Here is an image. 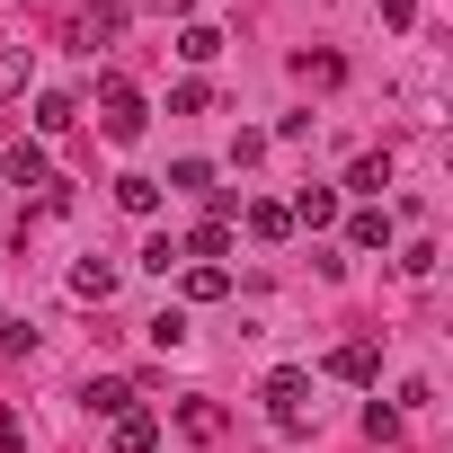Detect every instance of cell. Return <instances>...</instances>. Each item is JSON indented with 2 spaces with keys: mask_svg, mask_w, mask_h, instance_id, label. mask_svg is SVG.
<instances>
[{
  "mask_svg": "<svg viewBox=\"0 0 453 453\" xmlns=\"http://www.w3.org/2000/svg\"><path fill=\"white\" fill-rule=\"evenodd\" d=\"M0 98H27V45L0 36Z\"/></svg>",
  "mask_w": 453,
  "mask_h": 453,
  "instance_id": "cell-15",
  "label": "cell"
},
{
  "mask_svg": "<svg viewBox=\"0 0 453 453\" xmlns=\"http://www.w3.org/2000/svg\"><path fill=\"white\" fill-rule=\"evenodd\" d=\"M294 222H311V232H320V222H338V187H303L294 204H285Z\"/></svg>",
  "mask_w": 453,
  "mask_h": 453,
  "instance_id": "cell-11",
  "label": "cell"
},
{
  "mask_svg": "<svg viewBox=\"0 0 453 453\" xmlns=\"http://www.w3.org/2000/svg\"><path fill=\"white\" fill-rule=\"evenodd\" d=\"M347 250H391V213H382V204H365V213L347 222Z\"/></svg>",
  "mask_w": 453,
  "mask_h": 453,
  "instance_id": "cell-10",
  "label": "cell"
},
{
  "mask_svg": "<svg viewBox=\"0 0 453 453\" xmlns=\"http://www.w3.org/2000/svg\"><path fill=\"white\" fill-rule=\"evenodd\" d=\"M250 232H258V241H285L294 213H285V204H250Z\"/></svg>",
  "mask_w": 453,
  "mask_h": 453,
  "instance_id": "cell-19",
  "label": "cell"
},
{
  "mask_svg": "<svg viewBox=\"0 0 453 453\" xmlns=\"http://www.w3.org/2000/svg\"><path fill=\"white\" fill-rule=\"evenodd\" d=\"M116 204L151 222V213H160V178H116Z\"/></svg>",
  "mask_w": 453,
  "mask_h": 453,
  "instance_id": "cell-14",
  "label": "cell"
},
{
  "mask_svg": "<svg viewBox=\"0 0 453 453\" xmlns=\"http://www.w3.org/2000/svg\"><path fill=\"white\" fill-rule=\"evenodd\" d=\"M222 250H232V222H213V213H204V222H196V232L178 241V258H196V267H213Z\"/></svg>",
  "mask_w": 453,
  "mask_h": 453,
  "instance_id": "cell-7",
  "label": "cell"
},
{
  "mask_svg": "<svg viewBox=\"0 0 453 453\" xmlns=\"http://www.w3.org/2000/svg\"><path fill=\"white\" fill-rule=\"evenodd\" d=\"M232 294V267H187V303H222Z\"/></svg>",
  "mask_w": 453,
  "mask_h": 453,
  "instance_id": "cell-16",
  "label": "cell"
},
{
  "mask_svg": "<svg viewBox=\"0 0 453 453\" xmlns=\"http://www.w3.org/2000/svg\"><path fill=\"white\" fill-rule=\"evenodd\" d=\"M116 276H125L116 258H81V267H72V294H81V303H107V294H116Z\"/></svg>",
  "mask_w": 453,
  "mask_h": 453,
  "instance_id": "cell-8",
  "label": "cell"
},
{
  "mask_svg": "<svg viewBox=\"0 0 453 453\" xmlns=\"http://www.w3.org/2000/svg\"><path fill=\"white\" fill-rule=\"evenodd\" d=\"M0 178H10V187H54V160H45V142H19L10 160H0Z\"/></svg>",
  "mask_w": 453,
  "mask_h": 453,
  "instance_id": "cell-4",
  "label": "cell"
},
{
  "mask_svg": "<svg viewBox=\"0 0 453 453\" xmlns=\"http://www.w3.org/2000/svg\"><path fill=\"white\" fill-rule=\"evenodd\" d=\"M142 125H151V107H142V89L107 72V81H98V134H107V142H142Z\"/></svg>",
  "mask_w": 453,
  "mask_h": 453,
  "instance_id": "cell-1",
  "label": "cell"
},
{
  "mask_svg": "<svg viewBox=\"0 0 453 453\" xmlns=\"http://www.w3.org/2000/svg\"><path fill=\"white\" fill-rule=\"evenodd\" d=\"M258 400H267L276 426H311V373H303V365H276V373L258 382Z\"/></svg>",
  "mask_w": 453,
  "mask_h": 453,
  "instance_id": "cell-2",
  "label": "cell"
},
{
  "mask_svg": "<svg viewBox=\"0 0 453 453\" xmlns=\"http://www.w3.org/2000/svg\"><path fill=\"white\" fill-rule=\"evenodd\" d=\"M81 400H89L98 418H125V409H134V382H125V373H98V382H89Z\"/></svg>",
  "mask_w": 453,
  "mask_h": 453,
  "instance_id": "cell-9",
  "label": "cell"
},
{
  "mask_svg": "<svg viewBox=\"0 0 453 453\" xmlns=\"http://www.w3.org/2000/svg\"><path fill=\"white\" fill-rule=\"evenodd\" d=\"M107 444H116V453H160V418H151V409H125Z\"/></svg>",
  "mask_w": 453,
  "mask_h": 453,
  "instance_id": "cell-6",
  "label": "cell"
},
{
  "mask_svg": "<svg viewBox=\"0 0 453 453\" xmlns=\"http://www.w3.org/2000/svg\"><path fill=\"white\" fill-rule=\"evenodd\" d=\"M178 54H187V63H213V54H222V27H187Z\"/></svg>",
  "mask_w": 453,
  "mask_h": 453,
  "instance_id": "cell-20",
  "label": "cell"
},
{
  "mask_svg": "<svg viewBox=\"0 0 453 453\" xmlns=\"http://www.w3.org/2000/svg\"><path fill=\"white\" fill-rule=\"evenodd\" d=\"M347 187H356V196H382V187H391V151H365V160L347 169Z\"/></svg>",
  "mask_w": 453,
  "mask_h": 453,
  "instance_id": "cell-13",
  "label": "cell"
},
{
  "mask_svg": "<svg viewBox=\"0 0 453 453\" xmlns=\"http://www.w3.org/2000/svg\"><path fill=\"white\" fill-rule=\"evenodd\" d=\"M116 36H125V10H81V19H72V45H81V54H98V45H116Z\"/></svg>",
  "mask_w": 453,
  "mask_h": 453,
  "instance_id": "cell-5",
  "label": "cell"
},
{
  "mask_svg": "<svg viewBox=\"0 0 453 453\" xmlns=\"http://www.w3.org/2000/svg\"><path fill=\"white\" fill-rule=\"evenodd\" d=\"M27 444V426H19V409H0V453H19Z\"/></svg>",
  "mask_w": 453,
  "mask_h": 453,
  "instance_id": "cell-25",
  "label": "cell"
},
{
  "mask_svg": "<svg viewBox=\"0 0 453 453\" xmlns=\"http://www.w3.org/2000/svg\"><path fill=\"white\" fill-rule=\"evenodd\" d=\"M0 356H36V329L27 320H0Z\"/></svg>",
  "mask_w": 453,
  "mask_h": 453,
  "instance_id": "cell-23",
  "label": "cell"
},
{
  "mask_svg": "<svg viewBox=\"0 0 453 453\" xmlns=\"http://www.w3.org/2000/svg\"><path fill=\"white\" fill-rule=\"evenodd\" d=\"M169 187H187V196H213V160H178V169H169Z\"/></svg>",
  "mask_w": 453,
  "mask_h": 453,
  "instance_id": "cell-21",
  "label": "cell"
},
{
  "mask_svg": "<svg viewBox=\"0 0 453 453\" xmlns=\"http://www.w3.org/2000/svg\"><path fill=\"white\" fill-rule=\"evenodd\" d=\"M72 116H81V107H72V98H63V89H45V98H36V134H63V125H72Z\"/></svg>",
  "mask_w": 453,
  "mask_h": 453,
  "instance_id": "cell-18",
  "label": "cell"
},
{
  "mask_svg": "<svg viewBox=\"0 0 453 453\" xmlns=\"http://www.w3.org/2000/svg\"><path fill=\"white\" fill-rule=\"evenodd\" d=\"M204 98H213L204 81H178V89H169V116H204Z\"/></svg>",
  "mask_w": 453,
  "mask_h": 453,
  "instance_id": "cell-22",
  "label": "cell"
},
{
  "mask_svg": "<svg viewBox=\"0 0 453 453\" xmlns=\"http://www.w3.org/2000/svg\"><path fill=\"white\" fill-rule=\"evenodd\" d=\"M142 338H151L160 356H178V347H187V311H160V320H142Z\"/></svg>",
  "mask_w": 453,
  "mask_h": 453,
  "instance_id": "cell-17",
  "label": "cell"
},
{
  "mask_svg": "<svg viewBox=\"0 0 453 453\" xmlns=\"http://www.w3.org/2000/svg\"><path fill=\"white\" fill-rule=\"evenodd\" d=\"M178 426H187L196 444H213V435H222V426H232V418H222L213 400H178Z\"/></svg>",
  "mask_w": 453,
  "mask_h": 453,
  "instance_id": "cell-12",
  "label": "cell"
},
{
  "mask_svg": "<svg viewBox=\"0 0 453 453\" xmlns=\"http://www.w3.org/2000/svg\"><path fill=\"white\" fill-rule=\"evenodd\" d=\"M329 373H338V382H356V391H373V382H382V347H373V338H356V347H338V356H329Z\"/></svg>",
  "mask_w": 453,
  "mask_h": 453,
  "instance_id": "cell-3",
  "label": "cell"
},
{
  "mask_svg": "<svg viewBox=\"0 0 453 453\" xmlns=\"http://www.w3.org/2000/svg\"><path fill=\"white\" fill-rule=\"evenodd\" d=\"M365 435H373V444H391V435H400V409H382V400H373V409H365Z\"/></svg>",
  "mask_w": 453,
  "mask_h": 453,
  "instance_id": "cell-24",
  "label": "cell"
}]
</instances>
